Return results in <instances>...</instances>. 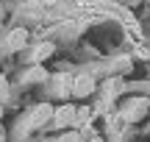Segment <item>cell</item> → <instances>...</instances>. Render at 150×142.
<instances>
[{"label": "cell", "instance_id": "1", "mask_svg": "<svg viewBox=\"0 0 150 142\" xmlns=\"http://www.w3.org/2000/svg\"><path fill=\"white\" fill-rule=\"evenodd\" d=\"M95 92V81H92L89 75H78L72 81V95L75 98H86V95H92Z\"/></svg>", "mask_w": 150, "mask_h": 142}, {"label": "cell", "instance_id": "2", "mask_svg": "<svg viewBox=\"0 0 150 142\" xmlns=\"http://www.w3.org/2000/svg\"><path fill=\"white\" fill-rule=\"evenodd\" d=\"M131 103H134V106H128L125 117H128V120L134 123V120H139V117L147 111V100H145V98H136V100H131Z\"/></svg>", "mask_w": 150, "mask_h": 142}, {"label": "cell", "instance_id": "3", "mask_svg": "<svg viewBox=\"0 0 150 142\" xmlns=\"http://www.w3.org/2000/svg\"><path fill=\"white\" fill-rule=\"evenodd\" d=\"M56 123H59V126H70V123H75V109L70 103H64L61 109H56Z\"/></svg>", "mask_w": 150, "mask_h": 142}, {"label": "cell", "instance_id": "4", "mask_svg": "<svg viewBox=\"0 0 150 142\" xmlns=\"http://www.w3.org/2000/svg\"><path fill=\"white\" fill-rule=\"evenodd\" d=\"M25 36H28L25 31H14L11 39H8V48H22V45H25Z\"/></svg>", "mask_w": 150, "mask_h": 142}, {"label": "cell", "instance_id": "5", "mask_svg": "<svg viewBox=\"0 0 150 142\" xmlns=\"http://www.w3.org/2000/svg\"><path fill=\"white\" fill-rule=\"evenodd\" d=\"M53 53V45H42V48L36 50V59H45V56H50Z\"/></svg>", "mask_w": 150, "mask_h": 142}, {"label": "cell", "instance_id": "6", "mask_svg": "<svg viewBox=\"0 0 150 142\" xmlns=\"http://www.w3.org/2000/svg\"><path fill=\"white\" fill-rule=\"evenodd\" d=\"M59 142H78V134H75V131H70V134H64V137H61Z\"/></svg>", "mask_w": 150, "mask_h": 142}, {"label": "cell", "instance_id": "7", "mask_svg": "<svg viewBox=\"0 0 150 142\" xmlns=\"http://www.w3.org/2000/svg\"><path fill=\"white\" fill-rule=\"evenodd\" d=\"M6 95H8V87H6V78L0 75V98H6Z\"/></svg>", "mask_w": 150, "mask_h": 142}, {"label": "cell", "instance_id": "8", "mask_svg": "<svg viewBox=\"0 0 150 142\" xmlns=\"http://www.w3.org/2000/svg\"><path fill=\"white\" fill-rule=\"evenodd\" d=\"M92 142H100V139H92Z\"/></svg>", "mask_w": 150, "mask_h": 142}, {"label": "cell", "instance_id": "9", "mask_svg": "<svg viewBox=\"0 0 150 142\" xmlns=\"http://www.w3.org/2000/svg\"><path fill=\"white\" fill-rule=\"evenodd\" d=\"M0 142H3V137H0Z\"/></svg>", "mask_w": 150, "mask_h": 142}, {"label": "cell", "instance_id": "10", "mask_svg": "<svg viewBox=\"0 0 150 142\" xmlns=\"http://www.w3.org/2000/svg\"><path fill=\"white\" fill-rule=\"evenodd\" d=\"M0 114H3V111H0Z\"/></svg>", "mask_w": 150, "mask_h": 142}]
</instances>
